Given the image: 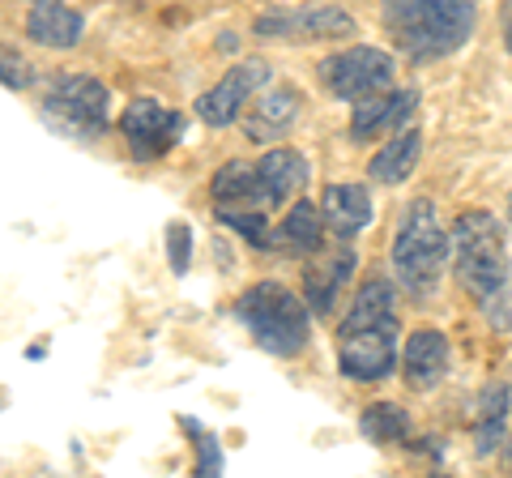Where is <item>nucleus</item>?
Instances as JSON below:
<instances>
[{
  "mask_svg": "<svg viewBox=\"0 0 512 478\" xmlns=\"http://www.w3.org/2000/svg\"><path fill=\"white\" fill-rule=\"evenodd\" d=\"M453 269L487 325L512 329V257L500 218L487 210H466L453 222Z\"/></svg>",
  "mask_w": 512,
  "mask_h": 478,
  "instance_id": "obj_1",
  "label": "nucleus"
},
{
  "mask_svg": "<svg viewBox=\"0 0 512 478\" xmlns=\"http://www.w3.org/2000/svg\"><path fill=\"white\" fill-rule=\"evenodd\" d=\"M397 291L389 278H367L359 295L350 299V312L338 325V368L346 380L376 385L397 368Z\"/></svg>",
  "mask_w": 512,
  "mask_h": 478,
  "instance_id": "obj_2",
  "label": "nucleus"
},
{
  "mask_svg": "<svg viewBox=\"0 0 512 478\" xmlns=\"http://www.w3.org/2000/svg\"><path fill=\"white\" fill-rule=\"evenodd\" d=\"M384 35L410 65H436L461 52L478 26V0H384Z\"/></svg>",
  "mask_w": 512,
  "mask_h": 478,
  "instance_id": "obj_3",
  "label": "nucleus"
},
{
  "mask_svg": "<svg viewBox=\"0 0 512 478\" xmlns=\"http://www.w3.org/2000/svg\"><path fill=\"white\" fill-rule=\"evenodd\" d=\"M448 252H453V235L444 231L436 205L427 197L410 201L402 214V227L393 235V274L410 299L436 295V286L448 269Z\"/></svg>",
  "mask_w": 512,
  "mask_h": 478,
  "instance_id": "obj_4",
  "label": "nucleus"
},
{
  "mask_svg": "<svg viewBox=\"0 0 512 478\" xmlns=\"http://www.w3.org/2000/svg\"><path fill=\"white\" fill-rule=\"evenodd\" d=\"M239 325L252 333V342L269 350L278 359L303 355V346L312 338V312L303 304V295H295L282 282H256L239 295L235 304Z\"/></svg>",
  "mask_w": 512,
  "mask_h": 478,
  "instance_id": "obj_5",
  "label": "nucleus"
},
{
  "mask_svg": "<svg viewBox=\"0 0 512 478\" xmlns=\"http://www.w3.org/2000/svg\"><path fill=\"white\" fill-rule=\"evenodd\" d=\"M43 111L52 116L64 133L73 137H103L111 129V94L99 77L90 73H64L43 94Z\"/></svg>",
  "mask_w": 512,
  "mask_h": 478,
  "instance_id": "obj_6",
  "label": "nucleus"
},
{
  "mask_svg": "<svg viewBox=\"0 0 512 478\" xmlns=\"http://www.w3.org/2000/svg\"><path fill=\"white\" fill-rule=\"evenodd\" d=\"M393 56L380 52V47H346V52H333L325 65H320V86H325L333 99L342 103H355L363 94H376V90H389L393 86Z\"/></svg>",
  "mask_w": 512,
  "mask_h": 478,
  "instance_id": "obj_7",
  "label": "nucleus"
},
{
  "mask_svg": "<svg viewBox=\"0 0 512 478\" xmlns=\"http://www.w3.org/2000/svg\"><path fill=\"white\" fill-rule=\"evenodd\" d=\"M252 30L256 39H274V43H329L355 35V18L338 5H299V9H265Z\"/></svg>",
  "mask_w": 512,
  "mask_h": 478,
  "instance_id": "obj_8",
  "label": "nucleus"
},
{
  "mask_svg": "<svg viewBox=\"0 0 512 478\" xmlns=\"http://www.w3.org/2000/svg\"><path fill=\"white\" fill-rule=\"evenodd\" d=\"M120 133L137 163H154L184 137V116L158 99H133L120 116Z\"/></svg>",
  "mask_w": 512,
  "mask_h": 478,
  "instance_id": "obj_9",
  "label": "nucleus"
},
{
  "mask_svg": "<svg viewBox=\"0 0 512 478\" xmlns=\"http://www.w3.org/2000/svg\"><path fill=\"white\" fill-rule=\"evenodd\" d=\"M265 86H269V65L265 60H239L235 69L222 73L218 86H210L197 99V116L210 124V129H227V124H235L239 116H244L252 94L265 90Z\"/></svg>",
  "mask_w": 512,
  "mask_h": 478,
  "instance_id": "obj_10",
  "label": "nucleus"
},
{
  "mask_svg": "<svg viewBox=\"0 0 512 478\" xmlns=\"http://www.w3.org/2000/svg\"><path fill=\"white\" fill-rule=\"evenodd\" d=\"M303 111V94L295 86H265L252 94V103L244 107V116H239V124H244V137L256 141V146H269V141H282L286 133L295 129Z\"/></svg>",
  "mask_w": 512,
  "mask_h": 478,
  "instance_id": "obj_11",
  "label": "nucleus"
},
{
  "mask_svg": "<svg viewBox=\"0 0 512 478\" xmlns=\"http://www.w3.org/2000/svg\"><path fill=\"white\" fill-rule=\"evenodd\" d=\"M419 111V90H376L355 99V111H350V137L355 141H376L397 133L402 124Z\"/></svg>",
  "mask_w": 512,
  "mask_h": 478,
  "instance_id": "obj_12",
  "label": "nucleus"
},
{
  "mask_svg": "<svg viewBox=\"0 0 512 478\" xmlns=\"http://www.w3.org/2000/svg\"><path fill=\"white\" fill-rule=\"evenodd\" d=\"M256 184H261V197H265V210H282L303 197L308 188V158L291 146H278L256 158Z\"/></svg>",
  "mask_w": 512,
  "mask_h": 478,
  "instance_id": "obj_13",
  "label": "nucleus"
},
{
  "mask_svg": "<svg viewBox=\"0 0 512 478\" xmlns=\"http://www.w3.org/2000/svg\"><path fill=\"white\" fill-rule=\"evenodd\" d=\"M355 265H359L355 248H350V239H342L338 252H325V261H316L303 274V304H308L312 316H333L346 282L355 278Z\"/></svg>",
  "mask_w": 512,
  "mask_h": 478,
  "instance_id": "obj_14",
  "label": "nucleus"
},
{
  "mask_svg": "<svg viewBox=\"0 0 512 478\" xmlns=\"http://www.w3.org/2000/svg\"><path fill=\"white\" fill-rule=\"evenodd\" d=\"M26 35L39 47H52V52H69V47L82 43L86 35V18L64 0H35L26 13Z\"/></svg>",
  "mask_w": 512,
  "mask_h": 478,
  "instance_id": "obj_15",
  "label": "nucleus"
},
{
  "mask_svg": "<svg viewBox=\"0 0 512 478\" xmlns=\"http://www.w3.org/2000/svg\"><path fill=\"white\" fill-rule=\"evenodd\" d=\"M320 218H325V231L338 239H355L359 231L372 227V193L363 184H329L325 197H320Z\"/></svg>",
  "mask_w": 512,
  "mask_h": 478,
  "instance_id": "obj_16",
  "label": "nucleus"
},
{
  "mask_svg": "<svg viewBox=\"0 0 512 478\" xmlns=\"http://www.w3.org/2000/svg\"><path fill=\"white\" fill-rule=\"evenodd\" d=\"M448 372V338L440 329H419L410 333L402 346V376L414 393L436 389Z\"/></svg>",
  "mask_w": 512,
  "mask_h": 478,
  "instance_id": "obj_17",
  "label": "nucleus"
},
{
  "mask_svg": "<svg viewBox=\"0 0 512 478\" xmlns=\"http://www.w3.org/2000/svg\"><path fill=\"white\" fill-rule=\"evenodd\" d=\"M269 248L286 252V257H316L325 248V218H320V205L312 201H291V210L269 231Z\"/></svg>",
  "mask_w": 512,
  "mask_h": 478,
  "instance_id": "obj_18",
  "label": "nucleus"
},
{
  "mask_svg": "<svg viewBox=\"0 0 512 478\" xmlns=\"http://www.w3.org/2000/svg\"><path fill=\"white\" fill-rule=\"evenodd\" d=\"M419 158H423V133L410 129V124H402V129L389 133V141L376 150L367 175H372L376 184H384V188H397V184H406L410 175L419 171Z\"/></svg>",
  "mask_w": 512,
  "mask_h": 478,
  "instance_id": "obj_19",
  "label": "nucleus"
},
{
  "mask_svg": "<svg viewBox=\"0 0 512 478\" xmlns=\"http://www.w3.org/2000/svg\"><path fill=\"white\" fill-rule=\"evenodd\" d=\"M210 193L218 201V210H265L261 184H256V167L239 163V158L227 163V167H218V175L210 180Z\"/></svg>",
  "mask_w": 512,
  "mask_h": 478,
  "instance_id": "obj_20",
  "label": "nucleus"
},
{
  "mask_svg": "<svg viewBox=\"0 0 512 478\" xmlns=\"http://www.w3.org/2000/svg\"><path fill=\"white\" fill-rule=\"evenodd\" d=\"M508 410H512L508 385H487L483 397H478V419H474V449H478V457H491L504 444Z\"/></svg>",
  "mask_w": 512,
  "mask_h": 478,
  "instance_id": "obj_21",
  "label": "nucleus"
},
{
  "mask_svg": "<svg viewBox=\"0 0 512 478\" xmlns=\"http://www.w3.org/2000/svg\"><path fill=\"white\" fill-rule=\"evenodd\" d=\"M359 427L367 440L376 444H397V440H410V414L393 402H376L359 414Z\"/></svg>",
  "mask_w": 512,
  "mask_h": 478,
  "instance_id": "obj_22",
  "label": "nucleus"
},
{
  "mask_svg": "<svg viewBox=\"0 0 512 478\" xmlns=\"http://www.w3.org/2000/svg\"><path fill=\"white\" fill-rule=\"evenodd\" d=\"M218 222H227L231 231H239L248 239L252 248H269V222H265V210H218Z\"/></svg>",
  "mask_w": 512,
  "mask_h": 478,
  "instance_id": "obj_23",
  "label": "nucleus"
},
{
  "mask_svg": "<svg viewBox=\"0 0 512 478\" xmlns=\"http://www.w3.org/2000/svg\"><path fill=\"white\" fill-rule=\"evenodd\" d=\"M35 82V69H30V60L18 52V47L0 43V86L5 90H26Z\"/></svg>",
  "mask_w": 512,
  "mask_h": 478,
  "instance_id": "obj_24",
  "label": "nucleus"
},
{
  "mask_svg": "<svg viewBox=\"0 0 512 478\" xmlns=\"http://www.w3.org/2000/svg\"><path fill=\"white\" fill-rule=\"evenodd\" d=\"M184 432L197 436V453H201V457H197V474H218V470H222V449L214 444V436L205 432L201 423H192V419H184Z\"/></svg>",
  "mask_w": 512,
  "mask_h": 478,
  "instance_id": "obj_25",
  "label": "nucleus"
},
{
  "mask_svg": "<svg viewBox=\"0 0 512 478\" xmlns=\"http://www.w3.org/2000/svg\"><path fill=\"white\" fill-rule=\"evenodd\" d=\"M167 248H171V269H175V274H184V269H188V257H192V231L184 227V222H171Z\"/></svg>",
  "mask_w": 512,
  "mask_h": 478,
  "instance_id": "obj_26",
  "label": "nucleus"
},
{
  "mask_svg": "<svg viewBox=\"0 0 512 478\" xmlns=\"http://www.w3.org/2000/svg\"><path fill=\"white\" fill-rule=\"evenodd\" d=\"M504 43H508V52H512V18H508V30H504Z\"/></svg>",
  "mask_w": 512,
  "mask_h": 478,
  "instance_id": "obj_27",
  "label": "nucleus"
},
{
  "mask_svg": "<svg viewBox=\"0 0 512 478\" xmlns=\"http://www.w3.org/2000/svg\"><path fill=\"white\" fill-rule=\"evenodd\" d=\"M508 222H512V197H508Z\"/></svg>",
  "mask_w": 512,
  "mask_h": 478,
  "instance_id": "obj_28",
  "label": "nucleus"
}]
</instances>
